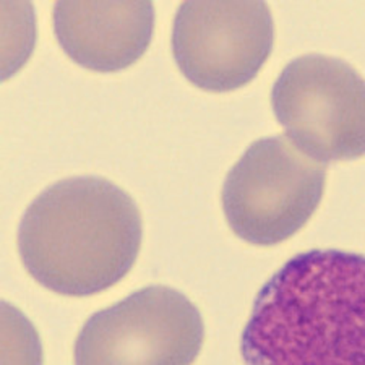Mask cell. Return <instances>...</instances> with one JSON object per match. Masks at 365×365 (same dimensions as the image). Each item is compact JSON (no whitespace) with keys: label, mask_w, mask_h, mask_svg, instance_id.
Returning <instances> with one entry per match:
<instances>
[{"label":"cell","mask_w":365,"mask_h":365,"mask_svg":"<svg viewBox=\"0 0 365 365\" xmlns=\"http://www.w3.org/2000/svg\"><path fill=\"white\" fill-rule=\"evenodd\" d=\"M273 43V16L263 2H185L174 20L175 63L206 91L226 93L249 83Z\"/></svg>","instance_id":"8992f818"},{"label":"cell","mask_w":365,"mask_h":365,"mask_svg":"<svg viewBox=\"0 0 365 365\" xmlns=\"http://www.w3.org/2000/svg\"><path fill=\"white\" fill-rule=\"evenodd\" d=\"M137 205L109 180L57 182L29 205L19 229L28 273L62 296H93L130 272L141 245Z\"/></svg>","instance_id":"7a4b0ae2"},{"label":"cell","mask_w":365,"mask_h":365,"mask_svg":"<svg viewBox=\"0 0 365 365\" xmlns=\"http://www.w3.org/2000/svg\"><path fill=\"white\" fill-rule=\"evenodd\" d=\"M327 169L286 135L257 140L229 170L222 210L235 235L276 245L305 226L322 202Z\"/></svg>","instance_id":"3957f363"},{"label":"cell","mask_w":365,"mask_h":365,"mask_svg":"<svg viewBox=\"0 0 365 365\" xmlns=\"http://www.w3.org/2000/svg\"><path fill=\"white\" fill-rule=\"evenodd\" d=\"M286 137L319 163L365 155V80L339 58L309 54L282 70L272 91Z\"/></svg>","instance_id":"277c9868"},{"label":"cell","mask_w":365,"mask_h":365,"mask_svg":"<svg viewBox=\"0 0 365 365\" xmlns=\"http://www.w3.org/2000/svg\"><path fill=\"white\" fill-rule=\"evenodd\" d=\"M203 339L202 315L184 294L148 286L88 319L75 365H192Z\"/></svg>","instance_id":"5b68a950"},{"label":"cell","mask_w":365,"mask_h":365,"mask_svg":"<svg viewBox=\"0 0 365 365\" xmlns=\"http://www.w3.org/2000/svg\"><path fill=\"white\" fill-rule=\"evenodd\" d=\"M151 2H58L54 31L58 44L78 66L119 72L145 54L153 38Z\"/></svg>","instance_id":"52a82bcc"},{"label":"cell","mask_w":365,"mask_h":365,"mask_svg":"<svg viewBox=\"0 0 365 365\" xmlns=\"http://www.w3.org/2000/svg\"><path fill=\"white\" fill-rule=\"evenodd\" d=\"M240 352L245 365H365V255L292 257L258 292Z\"/></svg>","instance_id":"6da1fadb"}]
</instances>
